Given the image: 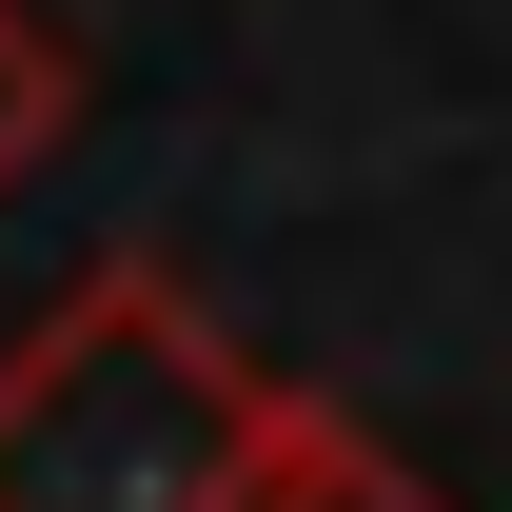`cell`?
Returning <instances> with one entry per match:
<instances>
[{
  "mask_svg": "<svg viewBox=\"0 0 512 512\" xmlns=\"http://www.w3.org/2000/svg\"><path fill=\"white\" fill-rule=\"evenodd\" d=\"M60 40H40V20H20V0H0V178H20V158H40V138H60Z\"/></svg>",
  "mask_w": 512,
  "mask_h": 512,
  "instance_id": "6da1fadb",
  "label": "cell"
}]
</instances>
